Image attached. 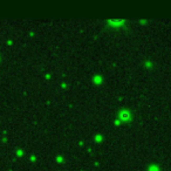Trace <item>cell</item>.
<instances>
[{
  "instance_id": "1",
  "label": "cell",
  "mask_w": 171,
  "mask_h": 171,
  "mask_svg": "<svg viewBox=\"0 0 171 171\" xmlns=\"http://www.w3.org/2000/svg\"><path fill=\"white\" fill-rule=\"evenodd\" d=\"M121 117H122L123 120H128V118L130 117V115H129L128 111H122L121 113Z\"/></svg>"
}]
</instances>
